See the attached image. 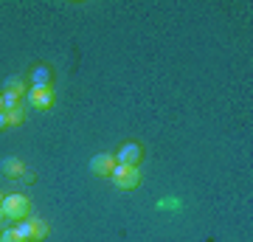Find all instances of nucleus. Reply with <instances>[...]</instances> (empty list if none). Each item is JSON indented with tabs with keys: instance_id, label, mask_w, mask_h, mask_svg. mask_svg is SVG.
<instances>
[{
	"instance_id": "f257e3e1",
	"label": "nucleus",
	"mask_w": 253,
	"mask_h": 242,
	"mask_svg": "<svg viewBox=\"0 0 253 242\" xmlns=\"http://www.w3.org/2000/svg\"><path fill=\"white\" fill-rule=\"evenodd\" d=\"M0 208H3L6 220H14V223H20V220L31 217V203H28L26 194H6V197H3V203H0Z\"/></svg>"
},
{
	"instance_id": "dca6fc26",
	"label": "nucleus",
	"mask_w": 253,
	"mask_h": 242,
	"mask_svg": "<svg viewBox=\"0 0 253 242\" xmlns=\"http://www.w3.org/2000/svg\"><path fill=\"white\" fill-rule=\"evenodd\" d=\"M0 223H6V214H3V208H0Z\"/></svg>"
},
{
	"instance_id": "a211bd4d",
	"label": "nucleus",
	"mask_w": 253,
	"mask_h": 242,
	"mask_svg": "<svg viewBox=\"0 0 253 242\" xmlns=\"http://www.w3.org/2000/svg\"><path fill=\"white\" fill-rule=\"evenodd\" d=\"M3 197H6V194H3V192H0V203H3Z\"/></svg>"
},
{
	"instance_id": "6e6552de",
	"label": "nucleus",
	"mask_w": 253,
	"mask_h": 242,
	"mask_svg": "<svg viewBox=\"0 0 253 242\" xmlns=\"http://www.w3.org/2000/svg\"><path fill=\"white\" fill-rule=\"evenodd\" d=\"M14 231H17L20 237H23V242H34V225H31V217H26V220H20Z\"/></svg>"
},
{
	"instance_id": "0eeeda50",
	"label": "nucleus",
	"mask_w": 253,
	"mask_h": 242,
	"mask_svg": "<svg viewBox=\"0 0 253 242\" xmlns=\"http://www.w3.org/2000/svg\"><path fill=\"white\" fill-rule=\"evenodd\" d=\"M23 172H26V166H23V161H17V158H3V161H0V175H6V178L20 180Z\"/></svg>"
},
{
	"instance_id": "4468645a",
	"label": "nucleus",
	"mask_w": 253,
	"mask_h": 242,
	"mask_svg": "<svg viewBox=\"0 0 253 242\" xmlns=\"http://www.w3.org/2000/svg\"><path fill=\"white\" fill-rule=\"evenodd\" d=\"M23 180H26V183H34V180H37V175H34L31 169H26V172H23Z\"/></svg>"
},
{
	"instance_id": "f8f14e48",
	"label": "nucleus",
	"mask_w": 253,
	"mask_h": 242,
	"mask_svg": "<svg viewBox=\"0 0 253 242\" xmlns=\"http://www.w3.org/2000/svg\"><path fill=\"white\" fill-rule=\"evenodd\" d=\"M6 118H9V127H11V124H20V121L26 118V110H23V107H17V110H9V113H6Z\"/></svg>"
},
{
	"instance_id": "20e7f679",
	"label": "nucleus",
	"mask_w": 253,
	"mask_h": 242,
	"mask_svg": "<svg viewBox=\"0 0 253 242\" xmlns=\"http://www.w3.org/2000/svg\"><path fill=\"white\" fill-rule=\"evenodd\" d=\"M141 158H144V146L135 144V141L124 144V146L116 152V163H124V166H138Z\"/></svg>"
},
{
	"instance_id": "9b49d317",
	"label": "nucleus",
	"mask_w": 253,
	"mask_h": 242,
	"mask_svg": "<svg viewBox=\"0 0 253 242\" xmlns=\"http://www.w3.org/2000/svg\"><path fill=\"white\" fill-rule=\"evenodd\" d=\"M6 90H11V93H20V96H23V90H26L23 76H9V79H6Z\"/></svg>"
},
{
	"instance_id": "7ed1b4c3",
	"label": "nucleus",
	"mask_w": 253,
	"mask_h": 242,
	"mask_svg": "<svg viewBox=\"0 0 253 242\" xmlns=\"http://www.w3.org/2000/svg\"><path fill=\"white\" fill-rule=\"evenodd\" d=\"M26 101H28V107H34V110H51L54 107V88H48V90L28 88Z\"/></svg>"
},
{
	"instance_id": "2eb2a0df",
	"label": "nucleus",
	"mask_w": 253,
	"mask_h": 242,
	"mask_svg": "<svg viewBox=\"0 0 253 242\" xmlns=\"http://www.w3.org/2000/svg\"><path fill=\"white\" fill-rule=\"evenodd\" d=\"M9 127V118H6V113H0V130H6Z\"/></svg>"
},
{
	"instance_id": "f03ea898",
	"label": "nucleus",
	"mask_w": 253,
	"mask_h": 242,
	"mask_svg": "<svg viewBox=\"0 0 253 242\" xmlns=\"http://www.w3.org/2000/svg\"><path fill=\"white\" fill-rule=\"evenodd\" d=\"M113 183L118 189H135L141 186V169L138 166H124V163H116V169H113Z\"/></svg>"
},
{
	"instance_id": "f3484780",
	"label": "nucleus",
	"mask_w": 253,
	"mask_h": 242,
	"mask_svg": "<svg viewBox=\"0 0 253 242\" xmlns=\"http://www.w3.org/2000/svg\"><path fill=\"white\" fill-rule=\"evenodd\" d=\"M0 113H6V110H3V93H0Z\"/></svg>"
},
{
	"instance_id": "ddd939ff",
	"label": "nucleus",
	"mask_w": 253,
	"mask_h": 242,
	"mask_svg": "<svg viewBox=\"0 0 253 242\" xmlns=\"http://www.w3.org/2000/svg\"><path fill=\"white\" fill-rule=\"evenodd\" d=\"M0 242H23V237H20L14 228H6V231L0 234Z\"/></svg>"
},
{
	"instance_id": "39448f33",
	"label": "nucleus",
	"mask_w": 253,
	"mask_h": 242,
	"mask_svg": "<svg viewBox=\"0 0 253 242\" xmlns=\"http://www.w3.org/2000/svg\"><path fill=\"white\" fill-rule=\"evenodd\" d=\"M113 169H116V158H113L110 152H99V155L90 158V172L96 175V178H110Z\"/></svg>"
},
{
	"instance_id": "423d86ee",
	"label": "nucleus",
	"mask_w": 253,
	"mask_h": 242,
	"mask_svg": "<svg viewBox=\"0 0 253 242\" xmlns=\"http://www.w3.org/2000/svg\"><path fill=\"white\" fill-rule=\"evenodd\" d=\"M31 88H37V90L54 88V73H51L48 65H37L34 71H31Z\"/></svg>"
},
{
	"instance_id": "1a4fd4ad",
	"label": "nucleus",
	"mask_w": 253,
	"mask_h": 242,
	"mask_svg": "<svg viewBox=\"0 0 253 242\" xmlns=\"http://www.w3.org/2000/svg\"><path fill=\"white\" fill-rule=\"evenodd\" d=\"M17 107H23V96H20V93L6 90V93H3V110L9 113V110H17Z\"/></svg>"
},
{
	"instance_id": "9d476101",
	"label": "nucleus",
	"mask_w": 253,
	"mask_h": 242,
	"mask_svg": "<svg viewBox=\"0 0 253 242\" xmlns=\"http://www.w3.org/2000/svg\"><path fill=\"white\" fill-rule=\"evenodd\" d=\"M31 225H34V240H45L48 231H51L48 223H45V220H40V217H31Z\"/></svg>"
}]
</instances>
